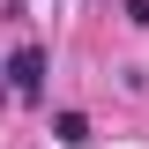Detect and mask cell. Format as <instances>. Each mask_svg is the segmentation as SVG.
<instances>
[{
	"instance_id": "obj_1",
	"label": "cell",
	"mask_w": 149,
	"mask_h": 149,
	"mask_svg": "<svg viewBox=\"0 0 149 149\" xmlns=\"http://www.w3.org/2000/svg\"><path fill=\"white\" fill-rule=\"evenodd\" d=\"M45 90V45H15L8 52V97H37Z\"/></svg>"
},
{
	"instance_id": "obj_2",
	"label": "cell",
	"mask_w": 149,
	"mask_h": 149,
	"mask_svg": "<svg viewBox=\"0 0 149 149\" xmlns=\"http://www.w3.org/2000/svg\"><path fill=\"white\" fill-rule=\"evenodd\" d=\"M52 142L82 149V142H90V119H82V112H52Z\"/></svg>"
},
{
	"instance_id": "obj_3",
	"label": "cell",
	"mask_w": 149,
	"mask_h": 149,
	"mask_svg": "<svg viewBox=\"0 0 149 149\" xmlns=\"http://www.w3.org/2000/svg\"><path fill=\"white\" fill-rule=\"evenodd\" d=\"M119 15H127L134 30H149V0H119Z\"/></svg>"
}]
</instances>
